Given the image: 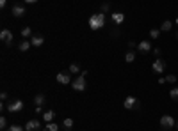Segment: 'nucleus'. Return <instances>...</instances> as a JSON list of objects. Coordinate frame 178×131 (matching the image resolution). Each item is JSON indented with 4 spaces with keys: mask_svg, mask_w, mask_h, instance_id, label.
I'll return each instance as SVG.
<instances>
[{
    "mask_svg": "<svg viewBox=\"0 0 178 131\" xmlns=\"http://www.w3.org/2000/svg\"><path fill=\"white\" fill-rule=\"evenodd\" d=\"M164 69H166V62H164L162 59H157L155 62L151 64V71L157 73V75H160V73L164 71Z\"/></svg>",
    "mask_w": 178,
    "mask_h": 131,
    "instance_id": "obj_5",
    "label": "nucleus"
},
{
    "mask_svg": "<svg viewBox=\"0 0 178 131\" xmlns=\"http://www.w3.org/2000/svg\"><path fill=\"white\" fill-rule=\"evenodd\" d=\"M6 4H7V0H0V7H6Z\"/></svg>",
    "mask_w": 178,
    "mask_h": 131,
    "instance_id": "obj_30",
    "label": "nucleus"
},
{
    "mask_svg": "<svg viewBox=\"0 0 178 131\" xmlns=\"http://www.w3.org/2000/svg\"><path fill=\"white\" fill-rule=\"evenodd\" d=\"M0 39H2L7 46H11V44H13V32H11V30H7V28H4V30L0 32Z\"/></svg>",
    "mask_w": 178,
    "mask_h": 131,
    "instance_id": "obj_6",
    "label": "nucleus"
},
{
    "mask_svg": "<svg viewBox=\"0 0 178 131\" xmlns=\"http://www.w3.org/2000/svg\"><path fill=\"white\" fill-rule=\"evenodd\" d=\"M0 128H2V129H7V128H9V126H7V119H6V117H0Z\"/></svg>",
    "mask_w": 178,
    "mask_h": 131,
    "instance_id": "obj_26",
    "label": "nucleus"
},
{
    "mask_svg": "<svg viewBox=\"0 0 178 131\" xmlns=\"http://www.w3.org/2000/svg\"><path fill=\"white\" fill-rule=\"evenodd\" d=\"M169 96H171V99H175V101H178V87L171 89V90H169Z\"/></svg>",
    "mask_w": 178,
    "mask_h": 131,
    "instance_id": "obj_22",
    "label": "nucleus"
},
{
    "mask_svg": "<svg viewBox=\"0 0 178 131\" xmlns=\"http://www.w3.org/2000/svg\"><path fill=\"white\" fill-rule=\"evenodd\" d=\"M78 71H80V66H78V64H75V62H73V64L70 66V73H73V75H77Z\"/></svg>",
    "mask_w": 178,
    "mask_h": 131,
    "instance_id": "obj_23",
    "label": "nucleus"
},
{
    "mask_svg": "<svg viewBox=\"0 0 178 131\" xmlns=\"http://www.w3.org/2000/svg\"><path fill=\"white\" fill-rule=\"evenodd\" d=\"M160 126L166 129V128H173L175 126V119H173L171 115H162L160 117Z\"/></svg>",
    "mask_w": 178,
    "mask_h": 131,
    "instance_id": "obj_7",
    "label": "nucleus"
},
{
    "mask_svg": "<svg viewBox=\"0 0 178 131\" xmlns=\"http://www.w3.org/2000/svg\"><path fill=\"white\" fill-rule=\"evenodd\" d=\"M7 131H25V128L20 124H11L9 128H7Z\"/></svg>",
    "mask_w": 178,
    "mask_h": 131,
    "instance_id": "obj_19",
    "label": "nucleus"
},
{
    "mask_svg": "<svg viewBox=\"0 0 178 131\" xmlns=\"http://www.w3.org/2000/svg\"><path fill=\"white\" fill-rule=\"evenodd\" d=\"M109 9H111V6H109V4H103V6H102V12H109Z\"/></svg>",
    "mask_w": 178,
    "mask_h": 131,
    "instance_id": "obj_28",
    "label": "nucleus"
},
{
    "mask_svg": "<svg viewBox=\"0 0 178 131\" xmlns=\"http://www.w3.org/2000/svg\"><path fill=\"white\" fill-rule=\"evenodd\" d=\"M171 27H173L171 22H164L160 25V30H162V32H169V30H171Z\"/></svg>",
    "mask_w": 178,
    "mask_h": 131,
    "instance_id": "obj_17",
    "label": "nucleus"
},
{
    "mask_svg": "<svg viewBox=\"0 0 178 131\" xmlns=\"http://www.w3.org/2000/svg\"><path fill=\"white\" fill-rule=\"evenodd\" d=\"M41 129V124H39V120L32 119V120H29L27 124H25V131H39Z\"/></svg>",
    "mask_w": 178,
    "mask_h": 131,
    "instance_id": "obj_9",
    "label": "nucleus"
},
{
    "mask_svg": "<svg viewBox=\"0 0 178 131\" xmlns=\"http://www.w3.org/2000/svg\"><path fill=\"white\" fill-rule=\"evenodd\" d=\"M38 0H25V4H36Z\"/></svg>",
    "mask_w": 178,
    "mask_h": 131,
    "instance_id": "obj_31",
    "label": "nucleus"
},
{
    "mask_svg": "<svg viewBox=\"0 0 178 131\" xmlns=\"http://www.w3.org/2000/svg\"><path fill=\"white\" fill-rule=\"evenodd\" d=\"M123 106H125L127 110H135L137 106H139V99L130 94V96H127V98H125V101H123Z\"/></svg>",
    "mask_w": 178,
    "mask_h": 131,
    "instance_id": "obj_2",
    "label": "nucleus"
},
{
    "mask_svg": "<svg viewBox=\"0 0 178 131\" xmlns=\"http://www.w3.org/2000/svg\"><path fill=\"white\" fill-rule=\"evenodd\" d=\"M137 50H139L141 53H148V51H151V43L148 39H144V41H141V43L137 44Z\"/></svg>",
    "mask_w": 178,
    "mask_h": 131,
    "instance_id": "obj_10",
    "label": "nucleus"
},
{
    "mask_svg": "<svg viewBox=\"0 0 178 131\" xmlns=\"http://www.w3.org/2000/svg\"><path fill=\"white\" fill-rule=\"evenodd\" d=\"M54 119H55V112H54V110H46V112L43 114V120L46 122V124H48V122H52Z\"/></svg>",
    "mask_w": 178,
    "mask_h": 131,
    "instance_id": "obj_14",
    "label": "nucleus"
},
{
    "mask_svg": "<svg viewBox=\"0 0 178 131\" xmlns=\"http://www.w3.org/2000/svg\"><path fill=\"white\" fill-rule=\"evenodd\" d=\"M11 12H13V16L22 18L23 14H25V7H23V6H14V7L11 9Z\"/></svg>",
    "mask_w": 178,
    "mask_h": 131,
    "instance_id": "obj_11",
    "label": "nucleus"
},
{
    "mask_svg": "<svg viewBox=\"0 0 178 131\" xmlns=\"http://www.w3.org/2000/svg\"><path fill=\"white\" fill-rule=\"evenodd\" d=\"M0 98H2V101H6V99H7V92H2V94H0Z\"/></svg>",
    "mask_w": 178,
    "mask_h": 131,
    "instance_id": "obj_29",
    "label": "nucleus"
},
{
    "mask_svg": "<svg viewBox=\"0 0 178 131\" xmlns=\"http://www.w3.org/2000/svg\"><path fill=\"white\" fill-rule=\"evenodd\" d=\"M125 60H127V62H134V60H135V51H127V53H125Z\"/></svg>",
    "mask_w": 178,
    "mask_h": 131,
    "instance_id": "obj_18",
    "label": "nucleus"
},
{
    "mask_svg": "<svg viewBox=\"0 0 178 131\" xmlns=\"http://www.w3.org/2000/svg\"><path fill=\"white\" fill-rule=\"evenodd\" d=\"M55 80L61 83V85H68V83L71 82V76H70V73H57Z\"/></svg>",
    "mask_w": 178,
    "mask_h": 131,
    "instance_id": "obj_8",
    "label": "nucleus"
},
{
    "mask_svg": "<svg viewBox=\"0 0 178 131\" xmlns=\"http://www.w3.org/2000/svg\"><path fill=\"white\" fill-rule=\"evenodd\" d=\"M89 28L91 30H100L103 25H105V12H96L89 18Z\"/></svg>",
    "mask_w": 178,
    "mask_h": 131,
    "instance_id": "obj_1",
    "label": "nucleus"
},
{
    "mask_svg": "<svg viewBox=\"0 0 178 131\" xmlns=\"http://www.w3.org/2000/svg\"><path fill=\"white\" fill-rule=\"evenodd\" d=\"M71 87L77 90V92H82V90H86V76H77L75 80L71 82Z\"/></svg>",
    "mask_w": 178,
    "mask_h": 131,
    "instance_id": "obj_3",
    "label": "nucleus"
},
{
    "mask_svg": "<svg viewBox=\"0 0 178 131\" xmlns=\"http://www.w3.org/2000/svg\"><path fill=\"white\" fill-rule=\"evenodd\" d=\"M30 43H32V46H41V44L45 43V37L41 36V34H38V36H32V37H30Z\"/></svg>",
    "mask_w": 178,
    "mask_h": 131,
    "instance_id": "obj_13",
    "label": "nucleus"
},
{
    "mask_svg": "<svg viewBox=\"0 0 178 131\" xmlns=\"http://www.w3.org/2000/svg\"><path fill=\"white\" fill-rule=\"evenodd\" d=\"M176 25H178V18H176Z\"/></svg>",
    "mask_w": 178,
    "mask_h": 131,
    "instance_id": "obj_32",
    "label": "nucleus"
},
{
    "mask_svg": "<svg viewBox=\"0 0 178 131\" xmlns=\"http://www.w3.org/2000/svg\"><path fill=\"white\" fill-rule=\"evenodd\" d=\"M46 131H59V126L55 122H48L46 124Z\"/></svg>",
    "mask_w": 178,
    "mask_h": 131,
    "instance_id": "obj_21",
    "label": "nucleus"
},
{
    "mask_svg": "<svg viewBox=\"0 0 178 131\" xmlns=\"http://www.w3.org/2000/svg\"><path fill=\"white\" fill-rule=\"evenodd\" d=\"M111 18H112V22L116 23V25H119V23L125 22V14H123V12H112Z\"/></svg>",
    "mask_w": 178,
    "mask_h": 131,
    "instance_id": "obj_12",
    "label": "nucleus"
},
{
    "mask_svg": "<svg viewBox=\"0 0 178 131\" xmlns=\"http://www.w3.org/2000/svg\"><path fill=\"white\" fill-rule=\"evenodd\" d=\"M71 126H73V119H70V117H68V119H64V120H62V128L70 129Z\"/></svg>",
    "mask_w": 178,
    "mask_h": 131,
    "instance_id": "obj_20",
    "label": "nucleus"
},
{
    "mask_svg": "<svg viewBox=\"0 0 178 131\" xmlns=\"http://www.w3.org/2000/svg\"><path fill=\"white\" fill-rule=\"evenodd\" d=\"M166 82H167V83H175V82H176V76H175V75H167Z\"/></svg>",
    "mask_w": 178,
    "mask_h": 131,
    "instance_id": "obj_27",
    "label": "nucleus"
},
{
    "mask_svg": "<svg viewBox=\"0 0 178 131\" xmlns=\"http://www.w3.org/2000/svg\"><path fill=\"white\" fill-rule=\"evenodd\" d=\"M159 36H160V30H159V28H151V30H150V37L159 39Z\"/></svg>",
    "mask_w": 178,
    "mask_h": 131,
    "instance_id": "obj_24",
    "label": "nucleus"
},
{
    "mask_svg": "<svg viewBox=\"0 0 178 131\" xmlns=\"http://www.w3.org/2000/svg\"><path fill=\"white\" fill-rule=\"evenodd\" d=\"M22 36H23V37H30V36H32V30H30L29 27L22 28Z\"/></svg>",
    "mask_w": 178,
    "mask_h": 131,
    "instance_id": "obj_25",
    "label": "nucleus"
},
{
    "mask_svg": "<svg viewBox=\"0 0 178 131\" xmlns=\"http://www.w3.org/2000/svg\"><path fill=\"white\" fill-rule=\"evenodd\" d=\"M43 103H45V96L43 94H38V96L34 98V104H36V106H43Z\"/></svg>",
    "mask_w": 178,
    "mask_h": 131,
    "instance_id": "obj_16",
    "label": "nucleus"
},
{
    "mask_svg": "<svg viewBox=\"0 0 178 131\" xmlns=\"http://www.w3.org/2000/svg\"><path fill=\"white\" fill-rule=\"evenodd\" d=\"M30 46H32V43H30V41H27V39H23L22 43L18 44V48H20V51H27V50L30 48Z\"/></svg>",
    "mask_w": 178,
    "mask_h": 131,
    "instance_id": "obj_15",
    "label": "nucleus"
},
{
    "mask_svg": "<svg viewBox=\"0 0 178 131\" xmlns=\"http://www.w3.org/2000/svg\"><path fill=\"white\" fill-rule=\"evenodd\" d=\"M9 112H20V110L23 108V101L22 99H13V101H9L6 106Z\"/></svg>",
    "mask_w": 178,
    "mask_h": 131,
    "instance_id": "obj_4",
    "label": "nucleus"
}]
</instances>
